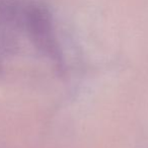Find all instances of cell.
Here are the masks:
<instances>
[{"label": "cell", "instance_id": "6da1fadb", "mask_svg": "<svg viewBox=\"0 0 148 148\" xmlns=\"http://www.w3.org/2000/svg\"><path fill=\"white\" fill-rule=\"evenodd\" d=\"M23 8L15 1L0 2V72L5 59L16 50V33L23 32Z\"/></svg>", "mask_w": 148, "mask_h": 148}]
</instances>
